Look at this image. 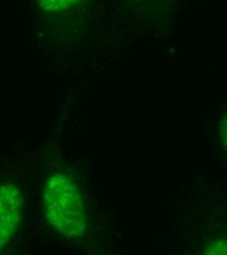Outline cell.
<instances>
[{"label": "cell", "mask_w": 227, "mask_h": 255, "mask_svg": "<svg viewBox=\"0 0 227 255\" xmlns=\"http://www.w3.org/2000/svg\"><path fill=\"white\" fill-rule=\"evenodd\" d=\"M23 215V199L13 184L0 186V251L10 242Z\"/></svg>", "instance_id": "2"}, {"label": "cell", "mask_w": 227, "mask_h": 255, "mask_svg": "<svg viewBox=\"0 0 227 255\" xmlns=\"http://www.w3.org/2000/svg\"><path fill=\"white\" fill-rule=\"evenodd\" d=\"M220 132H221V136L225 145V148L227 152V116L223 120L221 128H220Z\"/></svg>", "instance_id": "4"}, {"label": "cell", "mask_w": 227, "mask_h": 255, "mask_svg": "<svg viewBox=\"0 0 227 255\" xmlns=\"http://www.w3.org/2000/svg\"><path fill=\"white\" fill-rule=\"evenodd\" d=\"M78 0H38L40 7L47 12L63 11L75 5Z\"/></svg>", "instance_id": "3"}, {"label": "cell", "mask_w": 227, "mask_h": 255, "mask_svg": "<svg viewBox=\"0 0 227 255\" xmlns=\"http://www.w3.org/2000/svg\"><path fill=\"white\" fill-rule=\"evenodd\" d=\"M43 202L46 218L58 233L76 238L84 232V203L77 187L68 176L57 173L48 179Z\"/></svg>", "instance_id": "1"}]
</instances>
